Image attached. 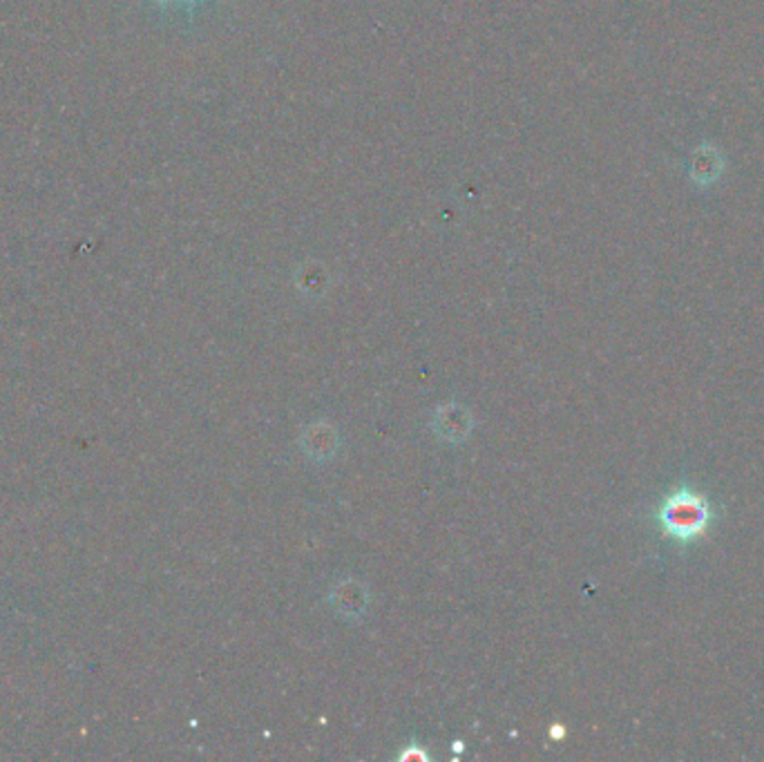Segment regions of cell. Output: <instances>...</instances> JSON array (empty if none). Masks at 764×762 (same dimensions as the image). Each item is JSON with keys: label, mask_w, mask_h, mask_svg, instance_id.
I'll use <instances>...</instances> for the list:
<instances>
[{"label": "cell", "mask_w": 764, "mask_h": 762, "mask_svg": "<svg viewBox=\"0 0 764 762\" xmlns=\"http://www.w3.org/2000/svg\"><path fill=\"white\" fill-rule=\"evenodd\" d=\"M727 173V157L716 144H702L690 153L686 162V175L693 186L711 188Z\"/></svg>", "instance_id": "obj_2"}, {"label": "cell", "mask_w": 764, "mask_h": 762, "mask_svg": "<svg viewBox=\"0 0 764 762\" xmlns=\"http://www.w3.org/2000/svg\"><path fill=\"white\" fill-rule=\"evenodd\" d=\"M716 508L709 497L693 490L690 485H677L653 512L655 523L662 528L664 537L673 539L682 548L700 541L716 523Z\"/></svg>", "instance_id": "obj_1"}]
</instances>
